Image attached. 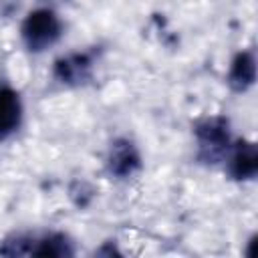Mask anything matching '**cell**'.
<instances>
[{
    "mask_svg": "<svg viewBox=\"0 0 258 258\" xmlns=\"http://www.w3.org/2000/svg\"><path fill=\"white\" fill-rule=\"evenodd\" d=\"M228 85L234 93H246L256 83V54L252 48L236 52L228 71Z\"/></svg>",
    "mask_w": 258,
    "mask_h": 258,
    "instance_id": "obj_7",
    "label": "cell"
},
{
    "mask_svg": "<svg viewBox=\"0 0 258 258\" xmlns=\"http://www.w3.org/2000/svg\"><path fill=\"white\" fill-rule=\"evenodd\" d=\"M228 175L236 181H252L258 173V149L250 139H236L226 155Z\"/></svg>",
    "mask_w": 258,
    "mask_h": 258,
    "instance_id": "obj_5",
    "label": "cell"
},
{
    "mask_svg": "<svg viewBox=\"0 0 258 258\" xmlns=\"http://www.w3.org/2000/svg\"><path fill=\"white\" fill-rule=\"evenodd\" d=\"M93 69H95V50H83V52L77 50L54 60L52 77L64 87H81L91 81Z\"/></svg>",
    "mask_w": 258,
    "mask_h": 258,
    "instance_id": "obj_3",
    "label": "cell"
},
{
    "mask_svg": "<svg viewBox=\"0 0 258 258\" xmlns=\"http://www.w3.org/2000/svg\"><path fill=\"white\" fill-rule=\"evenodd\" d=\"M196 159L204 165H218L226 161V155L234 143L230 121L222 115H212L196 123Z\"/></svg>",
    "mask_w": 258,
    "mask_h": 258,
    "instance_id": "obj_1",
    "label": "cell"
},
{
    "mask_svg": "<svg viewBox=\"0 0 258 258\" xmlns=\"http://www.w3.org/2000/svg\"><path fill=\"white\" fill-rule=\"evenodd\" d=\"M141 153L129 137H117L111 141L105 157V169L115 179H129L141 169Z\"/></svg>",
    "mask_w": 258,
    "mask_h": 258,
    "instance_id": "obj_4",
    "label": "cell"
},
{
    "mask_svg": "<svg viewBox=\"0 0 258 258\" xmlns=\"http://www.w3.org/2000/svg\"><path fill=\"white\" fill-rule=\"evenodd\" d=\"M62 36V20L52 8H36L26 14L20 26V38L30 52H44Z\"/></svg>",
    "mask_w": 258,
    "mask_h": 258,
    "instance_id": "obj_2",
    "label": "cell"
},
{
    "mask_svg": "<svg viewBox=\"0 0 258 258\" xmlns=\"http://www.w3.org/2000/svg\"><path fill=\"white\" fill-rule=\"evenodd\" d=\"M22 125V99L10 85H0V141L12 137Z\"/></svg>",
    "mask_w": 258,
    "mask_h": 258,
    "instance_id": "obj_6",
    "label": "cell"
},
{
    "mask_svg": "<svg viewBox=\"0 0 258 258\" xmlns=\"http://www.w3.org/2000/svg\"><path fill=\"white\" fill-rule=\"evenodd\" d=\"M30 256H50V258H69L75 256L73 240L62 232H42L32 234Z\"/></svg>",
    "mask_w": 258,
    "mask_h": 258,
    "instance_id": "obj_8",
    "label": "cell"
}]
</instances>
